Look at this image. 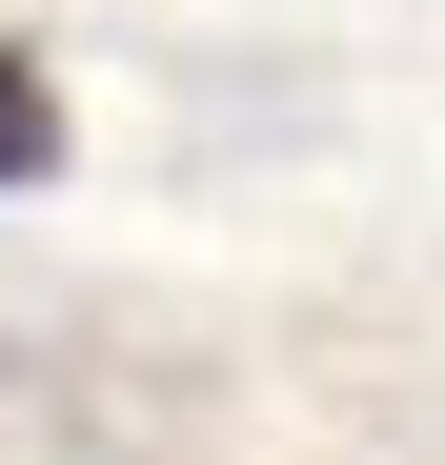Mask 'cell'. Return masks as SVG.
I'll use <instances>...</instances> for the list:
<instances>
[{"instance_id":"obj_1","label":"cell","mask_w":445,"mask_h":465,"mask_svg":"<svg viewBox=\"0 0 445 465\" xmlns=\"http://www.w3.org/2000/svg\"><path fill=\"white\" fill-rule=\"evenodd\" d=\"M41 163H61V102H41V61L0 41V183H41Z\"/></svg>"}]
</instances>
